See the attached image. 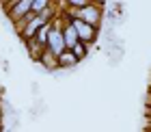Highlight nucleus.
I'll return each mask as SVG.
<instances>
[{
    "mask_svg": "<svg viewBox=\"0 0 151 132\" xmlns=\"http://www.w3.org/2000/svg\"><path fill=\"white\" fill-rule=\"evenodd\" d=\"M50 9V4L45 2V0H32V9H30V13H43V11H47Z\"/></svg>",
    "mask_w": 151,
    "mask_h": 132,
    "instance_id": "6e6552de",
    "label": "nucleus"
},
{
    "mask_svg": "<svg viewBox=\"0 0 151 132\" xmlns=\"http://www.w3.org/2000/svg\"><path fill=\"white\" fill-rule=\"evenodd\" d=\"M71 54H73L76 59H82V57L86 54V48H84V44H82V41H78V44H76V46L71 48Z\"/></svg>",
    "mask_w": 151,
    "mask_h": 132,
    "instance_id": "1a4fd4ad",
    "label": "nucleus"
},
{
    "mask_svg": "<svg viewBox=\"0 0 151 132\" xmlns=\"http://www.w3.org/2000/svg\"><path fill=\"white\" fill-rule=\"evenodd\" d=\"M50 30H52V24H50V22H47V24H43V26H41V28L37 30V35H35V41H37L39 46H45V44H47V35H50Z\"/></svg>",
    "mask_w": 151,
    "mask_h": 132,
    "instance_id": "423d86ee",
    "label": "nucleus"
},
{
    "mask_svg": "<svg viewBox=\"0 0 151 132\" xmlns=\"http://www.w3.org/2000/svg\"><path fill=\"white\" fill-rule=\"evenodd\" d=\"M30 9H32V0H17V2L13 4V9H11V17L22 20L26 13H30Z\"/></svg>",
    "mask_w": 151,
    "mask_h": 132,
    "instance_id": "20e7f679",
    "label": "nucleus"
},
{
    "mask_svg": "<svg viewBox=\"0 0 151 132\" xmlns=\"http://www.w3.org/2000/svg\"><path fill=\"white\" fill-rule=\"evenodd\" d=\"M47 46H50V52L56 57V63H58V57L67 50L65 39H63V30H60V28H54V26H52L50 35H47Z\"/></svg>",
    "mask_w": 151,
    "mask_h": 132,
    "instance_id": "f257e3e1",
    "label": "nucleus"
},
{
    "mask_svg": "<svg viewBox=\"0 0 151 132\" xmlns=\"http://www.w3.org/2000/svg\"><path fill=\"white\" fill-rule=\"evenodd\" d=\"M63 39H65V46H67V50H71V48L78 44V33H76V28L71 26V22L65 26V30H63Z\"/></svg>",
    "mask_w": 151,
    "mask_h": 132,
    "instance_id": "39448f33",
    "label": "nucleus"
},
{
    "mask_svg": "<svg viewBox=\"0 0 151 132\" xmlns=\"http://www.w3.org/2000/svg\"><path fill=\"white\" fill-rule=\"evenodd\" d=\"M73 17H76V20H82L84 24L95 26V24L99 22V17H101V9H99L97 4H86V7H82V9L76 11Z\"/></svg>",
    "mask_w": 151,
    "mask_h": 132,
    "instance_id": "f03ea898",
    "label": "nucleus"
},
{
    "mask_svg": "<svg viewBox=\"0 0 151 132\" xmlns=\"http://www.w3.org/2000/svg\"><path fill=\"white\" fill-rule=\"evenodd\" d=\"M76 63H78V59L71 54V50H65V52L58 57V65H60V67H69V65H76Z\"/></svg>",
    "mask_w": 151,
    "mask_h": 132,
    "instance_id": "0eeeda50",
    "label": "nucleus"
},
{
    "mask_svg": "<svg viewBox=\"0 0 151 132\" xmlns=\"http://www.w3.org/2000/svg\"><path fill=\"white\" fill-rule=\"evenodd\" d=\"M69 22H71V26L76 28V33H78V39L82 41V44H84V41H93V39H95V26L84 24L82 20H76V17H71Z\"/></svg>",
    "mask_w": 151,
    "mask_h": 132,
    "instance_id": "7ed1b4c3",
    "label": "nucleus"
}]
</instances>
